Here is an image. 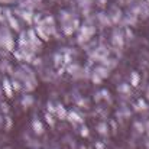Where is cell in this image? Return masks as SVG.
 Wrapping results in <instances>:
<instances>
[{
  "label": "cell",
  "instance_id": "8992f818",
  "mask_svg": "<svg viewBox=\"0 0 149 149\" xmlns=\"http://www.w3.org/2000/svg\"><path fill=\"white\" fill-rule=\"evenodd\" d=\"M47 122H48V123H49L51 126H52V125H54V120H52V117H51L49 114H47Z\"/></svg>",
  "mask_w": 149,
  "mask_h": 149
},
{
  "label": "cell",
  "instance_id": "9c48e42d",
  "mask_svg": "<svg viewBox=\"0 0 149 149\" xmlns=\"http://www.w3.org/2000/svg\"><path fill=\"white\" fill-rule=\"evenodd\" d=\"M81 135H83V136H87V135H88V130H87V127H83V132H81Z\"/></svg>",
  "mask_w": 149,
  "mask_h": 149
},
{
  "label": "cell",
  "instance_id": "7a4b0ae2",
  "mask_svg": "<svg viewBox=\"0 0 149 149\" xmlns=\"http://www.w3.org/2000/svg\"><path fill=\"white\" fill-rule=\"evenodd\" d=\"M32 103H33V97H32V96H23V99H22V104H23L25 107L32 106Z\"/></svg>",
  "mask_w": 149,
  "mask_h": 149
},
{
  "label": "cell",
  "instance_id": "52a82bcc",
  "mask_svg": "<svg viewBox=\"0 0 149 149\" xmlns=\"http://www.w3.org/2000/svg\"><path fill=\"white\" fill-rule=\"evenodd\" d=\"M100 133H106V126L104 125H100Z\"/></svg>",
  "mask_w": 149,
  "mask_h": 149
},
{
  "label": "cell",
  "instance_id": "5b68a950",
  "mask_svg": "<svg viewBox=\"0 0 149 149\" xmlns=\"http://www.w3.org/2000/svg\"><path fill=\"white\" fill-rule=\"evenodd\" d=\"M68 117H71V120H74V122H81V119H80L75 113H70V114H68Z\"/></svg>",
  "mask_w": 149,
  "mask_h": 149
},
{
  "label": "cell",
  "instance_id": "30bf717a",
  "mask_svg": "<svg viewBox=\"0 0 149 149\" xmlns=\"http://www.w3.org/2000/svg\"><path fill=\"white\" fill-rule=\"evenodd\" d=\"M3 1H6V3H7V1H10V0H3Z\"/></svg>",
  "mask_w": 149,
  "mask_h": 149
},
{
  "label": "cell",
  "instance_id": "7c38bea8",
  "mask_svg": "<svg viewBox=\"0 0 149 149\" xmlns=\"http://www.w3.org/2000/svg\"><path fill=\"white\" fill-rule=\"evenodd\" d=\"M0 12H1V10H0Z\"/></svg>",
  "mask_w": 149,
  "mask_h": 149
},
{
  "label": "cell",
  "instance_id": "8fae6325",
  "mask_svg": "<svg viewBox=\"0 0 149 149\" xmlns=\"http://www.w3.org/2000/svg\"><path fill=\"white\" fill-rule=\"evenodd\" d=\"M148 130H149V123H148Z\"/></svg>",
  "mask_w": 149,
  "mask_h": 149
},
{
  "label": "cell",
  "instance_id": "3957f363",
  "mask_svg": "<svg viewBox=\"0 0 149 149\" xmlns=\"http://www.w3.org/2000/svg\"><path fill=\"white\" fill-rule=\"evenodd\" d=\"M56 114H58L61 119H65V117H67V111H65V109H64L62 106H58V109H56Z\"/></svg>",
  "mask_w": 149,
  "mask_h": 149
},
{
  "label": "cell",
  "instance_id": "277c9868",
  "mask_svg": "<svg viewBox=\"0 0 149 149\" xmlns=\"http://www.w3.org/2000/svg\"><path fill=\"white\" fill-rule=\"evenodd\" d=\"M3 86H4L6 94H7V96L10 97V96H12V88H10V86H9V81H7V80H4V84H3Z\"/></svg>",
  "mask_w": 149,
  "mask_h": 149
},
{
  "label": "cell",
  "instance_id": "ba28073f",
  "mask_svg": "<svg viewBox=\"0 0 149 149\" xmlns=\"http://www.w3.org/2000/svg\"><path fill=\"white\" fill-rule=\"evenodd\" d=\"M133 86H138V75L133 74Z\"/></svg>",
  "mask_w": 149,
  "mask_h": 149
},
{
  "label": "cell",
  "instance_id": "6da1fadb",
  "mask_svg": "<svg viewBox=\"0 0 149 149\" xmlns=\"http://www.w3.org/2000/svg\"><path fill=\"white\" fill-rule=\"evenodd\" d=\"M32 126H33V130H35V133L41 135V133L44 132V127H42V125H41V122H39V120H33Z\"/></svg>",
  "mask_w": 149,
  "mask_h": 149
}]
</instances>
